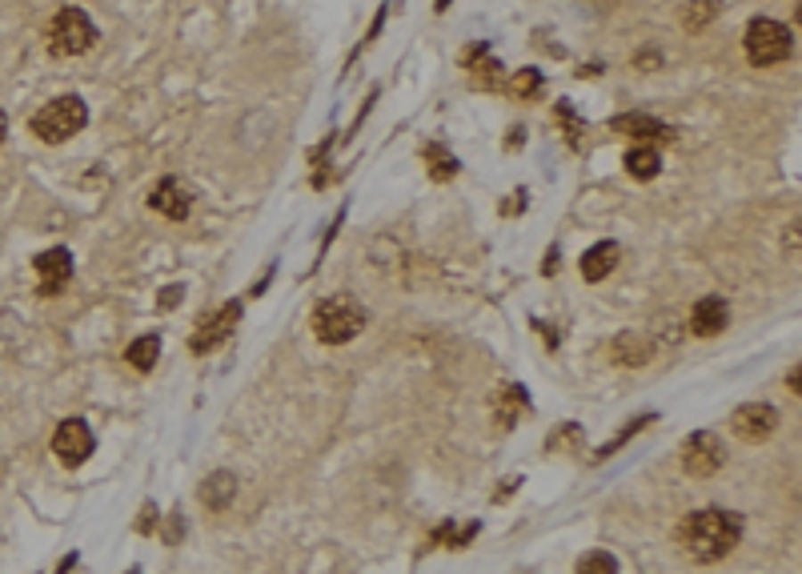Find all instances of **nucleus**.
Returning a JSON list of instances; mask_svg holds the SVG:
<instances>
[{"label": "nucleus", "instance_id": "nucleus-26", "mask_svg": "<svg viewBox=\"0 0 802 574\" xmlns=\"http://www.w3.org/2000/svg\"><path fill=\"white\" fill-rule=\"evenodd\" d=\"M152 526H157V506H152V502H144V506H141V518H136V530L149 534Z\"/></svg>", "mask_w": 802, "mask_h": 574}, {"label": "nucleus", "instance_id": "nucleus-15", "mask_svg": "<svg viewBox=\"0 0 802 574\" xmlns=\"http://www.w3.org/2000/svg\"><path fill=\"white\" fill-rule=\"evenodd\" d=\"M526 410H529V394H526V390H521L518 381L502 386V394H497V402H494V418H497V426L510 430Z\"/></svg>", "mask_w": 802, "mask_h": 574}, {"label": "nucleus", "instance_id": "nucleus-11", "mask_svg": "<svg viewBox=\"0 0 802 574\" xmlns=\"http://www.w3.org/2000/svg\"><path fill=\"white\" fill-rule=\"evenodd\" d=\"M37 274H40V293H61V285L72 277V253L69 250H45L37 253Z\"/></svg>", "mask_w": 802, "mask_h": 574}, {"label": "nucleus", "instance_id": "nucleus-7", "mask_svg": "<svg viewBox=\"0 0 802 574\" xmlns=\"http://www.w3.org/2000/svg\"><path fill=\"white\" fill-rule=\"evenodd\" d=\"M730 430H734L742 442H766L778 430V410L766 402H746L730 414Z\"/></svg>", "mask_w": 802, "mask_h": 574}, {"label": "nucleus", "instance_id": "nucleus-18", "mask_svg": "<svg viewBox=\"0 0 802 574\" xmlns=\"http://www.w3.org/2000/svg\"><path fill=\"white\" fill-rule=\"evenodd\" d=\"M658 169H662V161H658V149L638 145V149H630V153H626V173H630L634 181L658 177Z\"/></svg>", "mask_w": 802, "mask_h": 574}, {"label": "nucleus", "instance_id": "nucleus-9", "mask_svg": "<svg viewBox=\"0 0 802 574\" xmlns=\"http://www.w3.org/2000/svg\"><path fill=\"white\" fill-rule=\"evenodd\" d=\"M53 450H56V458H61L64 466H80V462L93 454V430H88L80 418L61 422L56 434H53Z\"/></svg>", "mask_w": 802, "mask_h": 574}, {"label": "nucleus", "instance_id": "nucleus-25", "mask_svg": "<svg viewBox=\"0 0 802 574\" xmlns=\"http://www.w3.org/2000/svg\"><path fill=\"white\" fill-rule=\"evenodd\" d=\"M650 418H654V414H642V418H634L630 426H626L622 434L614 438V442H606V446H602V450H598V458H610V454H614V450H618V446H622V442H630V438L638 434V430H646V426H650Z\"/></svg>", "mask_w": 802, "mask_h": 574}, {"label": "nucleus", "instance_id": "nucleus-5", "mask_svg": "<svg viewBox=\"0 0 802 574\" xmlns=\"http://www.w3.org/2000/svg\"><path fill=\"white\" fill-rule=\"evenodd\" d=\"M96 45V25L88 12L80 9H61L48 25V53L53 57H80Z\"/></svg>", "mask_w": 802, "mask_h": 574}, {"label": "nucleus", "instance_id": "nucleus-29", "mask_svg": "<svg viewBox=\"0 0 802 574\" xmlns=\"http://www.w3.org/2000/svg\"><path fill=\"white\" fill-rule=\"evenodd\" d=\"M518 482H521V478H505L502 490H494V502H505V498H510V494L518 490Z\"/></svg>", "mask_w": 802, "mask_h": 574}, {"label": "nucleus", "instance_id": "nucleus-23", "mask_svg": "<svg viewBox=\"0 0 802 574\" xmlns=\"http://www.w3.org/2000/svg\"><path fill=\"white\" fill-rule=\"evenodd\" d=\"M574 574H618V558L606 554V550H590V554L577 558Z\"/></svg>", "mask_w": 802, "mask_h": 574}, {"label": "nucleus", "instance_id": "nucleus-32", "mask_svg": "<svg viewBox=\"0 0 802 574\" xmlns=\"http://www.w3.org/2000/svg\"><path fill=\"white\" fill-rule=\"evenodd\" d=\"M449 9V0H438V12H446Z\"/></svg>", "mask_w": 802, "mask_h": 574}, {"label": "nucleus", "instance_id": "nucleus-28", "mask_svg": "<svg viewBox=\"0 0 802 574\" xmlns=\"http://www.w3.org/2000/svg\"><path fill=\"white\" fill-rule=\"evenodd\" d=\"M658 65H662V53H638V69L650 73V69H658Z\"/></svg>", "mask_w": 802, "mask_h": 574}, {"label": "nucleus", "instance_id": "nucleus-20", "mask_svg": "<svg viewBox=\"0 0 802 574\" xmlns=\"http://www.w3.org/2000/svg\"><path fill=\"white\" fill-rule=\"evenodd\" d=\"M425 169H430L433 181H454L457 177V161L446 145H430L425 149Z\"/></svg>", "mask_w": 802, "mask_h": 574}, {"label": "nucleus", "instance_id": "nucleus-3", "mask_svg": "<svg viewBox=\"0 0 802 574\" xmlns=\"http://www.w3.org/2000/svg\"><path fill=\"white\" fill-rule=\"evenodd\" d=\"M85 125H88L85 101L69 93V97H56V101H48L45 109H37L32 121H29V129L37 133L40 141H48V145H64V141L77 137Z\"/></svg>", "mask_w": 802, "mask_h": 574}, {"label": "nucleus", "instance_id": "nucleus-21", "mask_svg": "<svg viewBox=\"0 0 802 574\" xmlns=\"http://www.w3.org/2000/svg\"><path fill=\"white\" fill-rule=\"evenodd\" d=\"M157 354H160V338H157V333H149V338H136L133 346H128V365L149 373L152 365H157Z\"/></svg>", "mask_w": 802, "mask_h": 574}, {"label": "nucleus", "instance_id": "nucleus-10", "mask_svg": "<svg viewBox=\"0 0 802 574\" xmlns=\"http://www.w3.org/2000/svg\"><path fill=\"white\" fill-rule=\"evenodd\" d=\"M149 205L160 213V217L184 221V217H189V209H192V193H189V185H184V181L160 177L157 185H152V193H149Z\"/></svg>", "mask_w": 802, "mask_h": 574}, {"label": "nucleus", "instance_id": "nucleus-12", "mask_svg": "<svg viewBox=\"0 0 802 574\" xmlns=\"http://www.w3.org/2000/svg\"><path fill=\"white\" fill-rule=\"evenodd\" d=\"M726 317H730L726 301L710 293V298H702L694 309H690V333H698V338H714V333L726 330Z\"/></svg>", "mask_w": 802, "mask_h": 574}, {"label": "nucleus", "instance_id": "nucleus-6", "mask_svg": "<svg viewBox=\"0 0 802 574\" xmlns=\"http://www.w3.org/2000/svg\"><path fill=\"white\" fill-rule=\"evenodd\" d=\"M722 466H726V446L718 442L714 430H698L682 442V470L690 478H714Z\"/></svg>", "mask_w": 802, "mask_h": 574}, {"label": "nucleus", "instance_id": "nucleus-14", "mask_svg": "<svg viewBox=\"0 0 802 574\" xmlns=\"http://www.w3.org/2000/svg\"><path fill=\"white\" fill-rule=\"evenodd\" d=\"M618 258H622V245L618 242H598L582 253V277L585 282H602V277L614 274Z\"/></svg>", "mask_w": 802, "mask_h": 574}, {"label": "nucleus", "instance_id": "nucleus-19", "mask_svg": "<svg viewBox=\"0 0 802 574\" xmlns=\"http://www.w3.org/2000/svg\"><path fill=\"white\" fill-rule=\"evenodd\" d=\"M610 129L618 133H630V137H666V125L654 121V117H642V113H626V117H614Z\"/></svg>", "mask_w": 802, "mask_h": 574}, {"label": "nucleus", "instance_id": "nucleus-16", "mask_svg": "<svg viewBox=\"0 0 802 574\" xmlns=\"http://www.w3.org/2000/svg\"><path fill=\"white\" fill-rule=\"evenodd\" d=\"M233 494H237V478H233L229 470H217V474H209L205 482H200V502H205L209 510H229Z\"/></svg>", "mask_w": 802, "mask_h": 574}, {"label": "nucleus", "instance_id": "nucleus-31", "mask_svg": "<svg viewBox=\"0 0 802 574\" xmlns=\"http://www.w3.org/2000/svg\"><path fill=\"white\" fill-rule=\"evenodd\" d=\"M4 137H8V117L0 113V145H4Z\"/></svg>", "mask_w": 802, "mask_h": 574}, {"label": "nucleus", "instance_id": "nucleus-27", "mask_svg": "<svg viewBox=\"0 0 802 574\" xmlns=\"http://www.w3.org/2000/svg\"><path fill=\"white\" fill-rule=\"evenodd\" d=\"M181 298H184V290H181V285H165V293H160V309L181 306Z\"/></svg>", "mask_w": 802, "mask_h": 574}, {"label": "nucleus", "instance_id": "nucleus-4", "mask_svg": "<svg viewBox=\"0 0 802 574\" xmlns=\"http://www.w3.org/2000/svg\"><path fill=\"white\" fill-rule=\"evenodd\" d=\"M742 49H746V57H750V65L770 69V65L790 57L794 41H790V29H786L782 20L754 17L750 29H746V37H742Z\"/></svg>", "mask_w": 802, "mask_h": 574}, {"label": "nucleus", "instance_id": "nucleus-24", "mask_svg": "<svg viewBox=\"0 0 802 574\" xmlns=\"http://www.w3.org/2000/svg\"><path fill=\"white\" fill-rule=\"evenodd\" d=\"M537 89H542V73H537V69H521V73H513V81H510V97L529 101Z\"/></svg>", "mask_w": 802, "mask_h": 574}, {"label": "nucleus", "instance_id": "nucleus-33", "mask_svg": "<svg viewBox=\"0 0 802 574\" xmlns=\"http://www.w3.org/2000/svg\"><path fill=\"white\" fill-rule=\"evenodd\" d=\"M128 574H136V570H128Z\"/></svg>", "mask_w": 802, "mask_h": 574}, {"label": "nucleus", "instance_id": "nucleus-2", "mask_svg": "<svg viewBox=\"0 0 802 574\" xmlns=\"http://www.w3.org/2000/svg\"><path fill=\"white\" fill-rule=\"evenodd\" d=\"M365 322H369V314L353 298H325L313 309V333H317V341H325V346L353 341L365 330Z\"/></svg>", "mask_w": 802, "mask_h": 574}, {"label": "nucleus", "instance_id": "nucleus-30", "mask_svg": "<svg viewBox=\"0 0 802 574\" xmlns=\"http://www.w3.org/2000/svg\"><path fill=\"white\" fill-rule=\"evenodd\" d=\"M786 381H790V390L798 394V365H790V373H786Z\"/></svg>", "mask_w": 802, "mask_h": 574}, {"label": "nucleus", "instance_id": "nucleus-1", "mask_svg": "<svg viewBox=\"0 0 802 574\" xmlns=\"http://www.w3.org/2000/svg\"><path fill=\"white\" fill-rule=\"evenodd\" d=\"M678 550L698 566L722 562L742 538V514L734 510H694L678 522Z\"/></svg>", "mask_w": 802, "mask_h": 574}, {"label": "nucleus", "instance_id": "nucleus-8", "mask_svg": "<svg viewBox=\"0 0 802 574\" xmlns=\"http://www.w3.org/2000/svg\"><path fill=\"white\" fill-rule=\"evenodd\" d=\"M237 322H241V301H225L213 317H205V322L197 325V333L189 338V349H192V354H209V349H217L233 330H237Z\"/></svg>", "mask_w": 802, "mask_h": 574}, {"label": "nucleus", "instance_id": "nucleus-22", "mask_svg": "<svg viewBox=\"0 0 802 574\" xmlns=\"http://www.w3.org/2000/svg\"><path fill=\"white\" fill-rule=\"evenodd\" d=\"M473 534H478V522H470V526H465V530H454V522H441L438 530L430 534V546H441V542H449V546H454V550H462L465 542L473 538Z\"/></svg>", "mask_w": 802, "mask_h": 574}, {"label": "nucleus", "instance_id": "nucleus-17", "mask_svg": "<svg viewBox=\"0 0 802 574\" xmlns=\"http://www.w3.org/2000/svg\"><path fill=\"white\" fill-rule=\"evenodd\" d=\"M718 12H722V0H690L686 9L678 12V20H682V29H686V33H702V29L710 25Z\"/></svg>", "mask_w": 802, "mask_h": 574}, {"label": "nucleus", "instance_id": "nucleus-13", "mask_svg": "<svg viewBox=\"0 0 802 574\" xmlns=\"http://www.w3.org/2000/svg\"><path fill=\"white\" fill-rule=\"evenodd\" d=\"M654 354H658L654 341H650L646 333H638V330H626V333H618V338L610 341V357H614L618 365H646Z\"/></svg>", "mask_w": 802, "mask_h": 574}]
</instances>
